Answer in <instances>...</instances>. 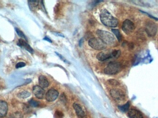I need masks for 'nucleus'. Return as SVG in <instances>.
<instances>
[{"label":"nucleus","mask_w":158,"mask_h":118,"mask_svg":"<svg viewBox=\"0 0 158 118\" xmlns=\"http://www.w3.org/2000/svg\"><path fill=\"white\" fill-rule=\"evenodd\" d=\"M111 31H112V32L114 33V34L116 36L118 41L119 42L121 41V40H122V35L120 33V31L118 29H112Z\"/></svg>","instance_id":"19"},{"label":"nucleus","mask_w":158,"mask_h":118,"mask_svg":"<svg viewBox=\"0 0 158 118\" xmlns=\"http://www.w3.org/2000/svg\"><path fill=\"white\" fill-rule=\"evenodd\" d=\"M44 40L47 41L48 42H52V40H51V39H50L49 38H48L47 36H45V37H44Z\"/></svg>","instance_id":"31"},{"label":"nucleus","mask_w":158,"mask_h":118,"mask_svg":"<svg viewBox=\"0 0 158 118\" xmlns=\"http://www.w3.org/2000/svg\"><path fill=\"white\" fill-rule=\"evenodd\" d=\"M30 105L32 107H37L39 106V103L38 101H36L34 100V99H31L29 101Z\"/></svg>","instance_id":"23"},{"label":"nucleus","mask_w":158,"mask_h":118,"mask_svg":"<svg viewBox=\"0 0 158 118\" xmlns=\"http://www.w3.org/2000/svg\"><path fill=\"white\" fill-rule=\"evenodd\" d=\"M97 35L106 45L114 46L117 44V40L113 34L106 31L98 30L96 31Z\"/></svg>","instance_id":"2"},{"label":"nucleus","mask_w":158,"mask_h":118,"mask_svg":"<svg viewBox=\"0 0 158 118\" xmlns=\"http://www.w3.org/2000/svg\"><path fill=\"white\" fill-rule=\"evenodd\" d=\"M89 44L91 47L96 50H103L106 47V44L99 38H93L90 39Z\"/></svg>","instance_id":"4"},{"label":"nucleus","mask_w":158,"mask_h":118,"mask_svg":"<svg viewBox=\"0 0 158 118\" xmlns=\"http://www.w3.org/2000/svg\"><path fill=\"white\" fill-rule=\"evenodd\" d=\"M145 31L149 36H154L158 31V26L153 22L151 21L147 22L146 25Z\"/></svg>","instance_id":"5"},{"label":"nucleus","mask_w":158,"mask_h":118,"mask_svg":"<svg viewBox=\"0 0 158 118\" xmlns=\"http://www.w3.org/2000/svg\"><path fill=\"white\" fill-rule=\"evenodd\" d=\"M111 57H112V56H111V54L104 52H101L97 55V58L98 60L100 61H104Z\"/></svg>","instance_id":"15"},{"label":"nucleus","mask_w":158,"mask_h":118,"mask_svg":"<svg viewBox=\"0 0 158 118\" xmlns=\"http://www.w3.org/2000/svg\"><path fill=\"white\" fill-rule=\"evenodd\" d=\"M25 66H26V63L23 62H20L16 65L15 67L16 68H20L24 67Z\"/></svg>","instance_id":"27"},{"label":"nucleus","mask_w":158,"mask_h":118,"mask_svg":"<svg viewBox=\"0 0 158 118\" xmlns=\"http://www.w3.org/2000/svg\"><path fill=\"white\" fill-rule=\"evenodd\" d=\"M8 118H23L22 115L20 113L16 112L10 114Z\"/></svg>","instance_id":"22"},{"label":"nucleus","mask_w":158,"mask_h":118,"mask_svg":"<svg viewBox=\"0 0 158 118\" xmlns=\"http://www.w3.org/2000/svg\"><path fill=\"white\" fill-rule=\"evenodd\" d=\"M120 54H121V52H120V50H114L112 51V53H111V56H112V57H115V58H118V57L120 56Z\"/></svg>","instance_id":"24"},{"label":"nucleus","mask_w":158,"mask_h":118,"mask_svg":"<svg viewBox=\"0 0 158 118\" xmlns=\"http://www.w3.org/2000/svg\"><path fill=\"white\" fill-rule=\"evenodd\" d=\"M31 93L27 91H23L18 94V97L20 98L25 99L29 98L30 96Z\"/></svg>","instance_id":"17"},{"label":"nucleus","mask_w":158,"mask_h":118,"mask_svg":"<svg viewBox=\"0 0 158 118\" xmlns=\"http://www.w3.org/2000/svg\"><path fill=\"white\" fill-rule=\"evenodd\" d=\"M60 99L64 103H65L66 101H67V98H66L65 95L63 94L61 95V97H60Z\"/></svg>","instance_id":"29"},{"label":"nucleus","mask_w":158,"mask_h":118,"mask_svg":"<svg viewBox=\"0 0 158 118\" xmlns=\"http://www.w3.org/2000/svg\"><path fill=\"white\" fill-rule=\"evenodd\" d=\"M8 104L4 101H0V117H4L8 112Z\"/></svg>","instance_id":"11"},{"label":"nucleus","mask_w":158,"mask_h":118,"mask_svg":"<svg viewBox=\"0 0 158 118\" xmlns=\"http://www.w3.org/2000/svg\"><path fill=\"white\" fill-rule=\"evenodd\" d=\"M63 116H64L63 113L58 110H56L54 114V118H63Z\"/></svg>","instance_id":"25"},{"label":"nucleus","mask_w":158,"mask_h":118,"mask_svg":"<svg viewBox=\"0 0 158 118\" xmlns=\"http://www.w3.org/2000/svg\"><path fill=\"white\" fill-rule=\"evenodd\" d=\"M108 81H109L110 85H111L117 86L119 85V82H118V81L115 79H109Z\"/></svg>","instance_id":"26"},{"label":"nucleus","mask_w":158,"mask_h":118,"mask_svg":"<svg viewBox=\"0 0 158 118\" xmlns=\"http://www.w3.org/2000/svg\"><path fill=\"white\" fill-rule=\"evenodd\" d=\"M135 26L131 21L126 20L124 21L122 25V30L126 34L129 35L131 34L134 31Z\"/></svg>","instance_id":"7"},{"label":"nucleus","mask_w":158,"mask_h":118,"mask_svg":"<svg viewBox=\"0 0 158 118\" xmlns=\"http://www.w3.org/2000/svg\"><path fill=\"white\" fill-rule=\"evenodd\" d=\"M54 34L55 35H56L57 36H61V37H63V38H64V36L62 34L60 33H54Z\"/></svg>","instance_id":"30"},{"label":"nucleus","mask_w":158,"mask_h":118,"mask_svg":"<svg viewBox=\"0 0 158 118\" xmlns=\"http://www.w3.org/2000/svg\"><path fill=\"white\" fill-rule=\"evenodd\" d=\"M28 4L30 8H34L38 5V1H28Z\"/></svg>","instance_id":"20"},{"label":"nucleus","mask_w":158,"mask_h":118,"mask_svg":"<svg viewBox=\"0 0 158 118\" xmlns=\"http://www.w3.org/2000/svg\"><path fill=\"white\" fill-rule=\"evenodd\" d=\"M15 29L16 32L17 33V34H18L20 37L22 38V39H26V40H27V38H26V36L24 35V34L23 33L22 31H21L20 29L17 28H15Z\"/></svg>","instance_id":"21"},{"label":"nucleus","mask_w":158,"mask_h":118,"mask_svg":"<svg viewBox=\"0 0 158 118\" xmlns=\"http://www.w3.org/2000/svg\"><path fill=\"white\" fill-rule=\"evenodd\" d=\"M130 106V102H128L126 103L124 105L120 106H118V108L119 110L121 111L122 112H126L127 111L129 110V107Z\"/></svg>","instance_id":"18"},{"label":"nucleus","mask_w":158,"mask_h":118,"mask_svg":"<svg viewBox=\"0 0 158 118\" xmlns=\"http://www.w3.org/2000/svg\"><path fill=\"white\" fill-rule=\"evenodd\" d=\"M33 92L35 97L38 99L43 98L45 94V91L43 88L37 85L33 87Z\"/></svg>","instance_id":"9"},{"label":"nucleus","mask_w":158,"mask_h":118,"mask_svg":"<svg viewBox=\"0 0 158 118\" xmlns=\"http://www.w3.org/2000/svg\"><path fill=\"white\" fill-rule=\"evenodd\" d=\"M59 92L58 91L54 88H51L46 93L45 98L47 101L49 102L54 101L59 96Z\"/></svg>","instance_id":"8"},{"label":"nucleus","mask_w":158,"mask_h":118,"mask_svg":"<svg viewBox=\"0 0 158 118\" xmlns=\"http://www.w3.org/2000/svg\"><path fill=\"white\" fill-rule=\"evenodd\" d=\"M133 3L138 5L139 6H143V7H150V3H149L148 2L143 1H132Z\"/></svg>","instance_id":"16"},{"label":"nucleus","mask_w":158,"mask_h":118,"mask_svg":"<svg viewBox=\"0 0 158 118\" xmlns=\"http://www.w3.org/2000/svg\"><path fill=\"white\" fill-rule=\"evenodd\" d=\"M111 97L117 101H122L124 100L125 95L122 90L118 88H113L110 91Z\"/></svg>","instance_id":"6"},{"label":"nucleus","mask_w":158,"mask_h":118,"mask_svg":"<svg viewBox=\"0 0 158 118\" xmlns=\"http://www.w3.org/2000/svg\"><path fill=\"white\" fill-rule=\"evenodd\" d=\"M122 65L119 62H110L105 69V73L108 75H114L122 70Z\"/></svg>","instance_id":"3"},{"label":"nucleus","mask_w":158,"mask_h":118,"mask_svg":"<svg viewBox=\"0 0 158 118\" xmlns=\"http://www.w3.org/2000/svg\"><path fill=\"white\" fill-rule=\"evenodd\" d=\"M83 39L82 38V39H81L79 41V46H82L83 44Z\"/></svg>","instance_id":"32"},{"label":"nucleus","mask_w":158,"mask_h":118,"mask_svg":"<svg viewBox=\"0 0 158 118\" xmlns=\"http://www.w3.org/2000/svg\"><path fill=\"white\" fill-rule=\"evenodd\" d=\"M38 82H39V86L42 88H46L48 87L49 85V83L47 78L45 76H39L38 79Z\"/></svg>","instance_id":"14"},{"label":"nucleus","mask_w":158,"mask_h":118,"mask_svg":"<svg viewBox=\"0 0 158 118\" xmlns=\"http://www.w3.org/2000/svg\"><path fill=\"white\" fill-rule=\"evenodd\" d=\"M100 18L101 22L107 26L115 27L118 24V20L106 9H103L101 11Z\"/></svg>","instance_id":"1"},{"label":"nucleus","mask_w":158,"mask_h":118,"mask_svg":"<svg viewBox=\"0 0 158 118\" xmlns=\"http://www.w3.org/2000/svg\"><path fill=\"white\" fill-rule=\"evenodd\" d=\"M55 53L56 54V55H57V56H58V57H59V58L61 59V60L63 61V62H64L66 63H69V61H67V60H66V59L64 58V57H63V56H62L61 54H60L56 52H55Z\"/></svg>","instance_id":"28"},{"label":"nucleus","mask_w":158,"mask_h":118,"mask_svg":"<svg viewBox=\"0 0 158 118\" xmlns=\"http://www.w3.org/2000/svg\"><path fill=\"white\" fill-rule=\"evenodd\" d=\"M17 45L23 48H25V49L28 51L30 53L33 54L34 53V51L33 50V48L30 46L29 45V44H28L25 40H24L23 39H20L19 40V42H18Z\"/></svg>","instance_id":"12"},{"label":"nucleus","mask_w":158,"mask_h":118,"mask_svg":"<svg viewBox=\"0 0 158 118\" xmlns=\"http://www.w3.org/2000/svg\"><path fill=\"white\" fill-rule=\"evenodd\" d=\"M73 107L79 118H87L85 113L80 105L76 103H74L73 104Z\"/></svg>","instance_id":"10"},{"label":"nucleus","mask_w":158,"mask_h":118,"mask_svg":"<svg viewBox=\"0 0 158 118\" xmlns=\"http://www.w3.org/2000/svg\"><path fill=\"white\" fill-rule=\"evenodd\" d=\"M130 118H143V114L139 110L135 109L130 110L128 113Z\"/></svg>","instance_id":"13"}]
</instances>
